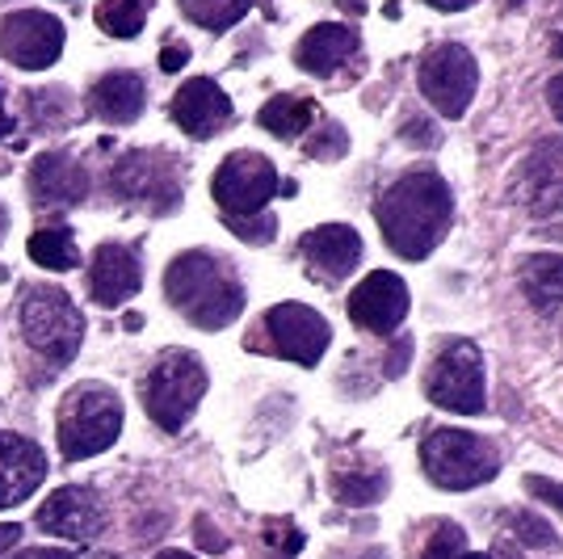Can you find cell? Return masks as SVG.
<instances>
[{"instance_id": "1", "label": "cell", "mask_w": 563, "mask_h": 559, "mask_svg": "<svg viewBox=\"0 0 563 559\" xmlns=\"http://www.w3.org/2000/svg\"><path fill=\"white\" fill-rule=\"evenodd\" d=\"M375 219L383 240L404 261H424L442 244V235L450 232L454 198H450V186L438 173L417 168V173H404L399 182H391L378 194Z\"/></svg>"}, {"instance_id": "2", "label": "cell", "mask_w": 563, "mask_h": 559, "mask_svg": "<svg viewBox=\"0 0 563 559\" xmlns=\"http://www.w3.org/2000/svg\"><path fill=\"white\" fill-rule=\"evenodd\" d=\"M165 295L194 328L219 332L244 311V286L235 270L214 253H181L165 270Z\"/></svg>"}, {"instance_id": "3", "label": "cell", "mask_w": 563, "mask_h": 559, "mask_svg": "<svg viewBox=\"0 0 563 559\" xmlns=\"http://www.w3.org/2000/svg\"><path fill=\"white\" fill-rule=\"evenodd\" d=\"M122 434V399L101 383H76L59 404V450L68 463L110 450Z\"/></svg>"}, {"instance_id": "4", "label": "cell", "mask_w": 563, "mask_h": 559, "mask_svg": "<svg viewBox=\"0 0 563 559\" xmlns=\"http://www.w3.org/2000/svg\"><path fill=\"white\" fill-rule=\"evenodd\" d=\"M202 396H207V366L189 350L161 353V362L147 371V383H143V408L168 434H177L194 417Z\"/></svg>"}, {"instance_id": "5", "label": "cell", "mask_w": 563, "mask_h": 559, "mask_svg": "<svg viewBox=\"0 0 563 559\" xmlns=\"http://www.w3.org/2000/svg\"><path fill=\"white\" fill-rule=\"evenodd\" d=\"M421 463L424 475L450 492H467L488 484L496 471H500V454L493 442H484L479 434L467 429H438L429 434L421 446Z\"/></svg>"}, {"instance_id": "6", "label": "cell", "mask_w": 563, "mask_h": 559, "mask_svg": "<svg viewBox=\"0 0 563 559\" xmlns=\"http://www.w3.org/2000/svg\"><path fill=\"white\" fill-rule=\"evenodd\" d=\"M22 332L47 362H71L85 341V316L59 286H30L22 299Z\"/></svg>"}, {"instance_id": "7", "label": "cell", "mask_w": 563, "mask_h": 559, "mask_svg": "<svg viewBox=\"0 0 563 559\" xmlns=\"http://www.w3.org/2000/svg\"><path fill=\"white\" fill-rule=\"evenodd\" d=\"M110 186L147 215H168L181 207V161L168 152H126L110 173Z\"/></svg>"}, {"instance_id": "8", "label": "cell", "mask_w": 563, "mask_h": 559, "mask_svg": "<svg viewBox=\"0 0 563 559\" xmlns=\"http://www.w3.org/2000/svg\"><path fill=\"white\" fill-rule=\"evenodd\" d=\"M424 396L438 408H450L459 417H479L484 413V358L475 350V341H450L438 353L433 371L424 379Z\"/></svg>"}, {"instance_id": "9", "label": "cell", "mask_w": 563, "mask_h": 559, "mask_svg": "<svg viewBox=\"0 0 563 559\" xmlns=\"http://www.w3.org/2000/svg\"><path fill=\"white\" fill-rule=\"evenodd\" d=\"M211 194L228 219H253L278 194V168L261 152H232L228 161L219 164Z\"/></svg>"}, {"instance_id": "10", "label": "cell", "mask_w": 563, "mask_h": 559, "mask_svg": "<svg viewBox=\"0 0 563 559\" xmlns=\"http://www.w3.org/2000/svg\"><path fill=\"white\" fill-rule=\"evenodd\" d=\"M479 89V64L463 43H442L421 59V94L442 118H463Z\"/></svg>"}, {"instance_id": "11", "label": "cell", "mask_w": 563, "mask_h": 559, "mask_svg": "<svg viewBox=\"0 0 563 559\" xmlns=\"http://www.w3.org/2000/svg\"><path fill=\"white\" fill-rule=\"evenodd\" d=\"M0 51L9 64L25 72H43L64 51V22L43 9H18L0 22Z\"/></svg>"}, {"instance_id": "12", "label": "cell", "mask_w": 563, "mask_h": 559, "mask_svg": "<svg viewBox=\"0 0 563 559\" xmlns=\"http://www.w3.org/2000/svg\"><path fill=\"white\" fill-rule=\"evenodd\" d=\"M265 332L274 341V350L286 362H299V366H316L332 341L329 320L307 304H278L265 311Z\"/></svg>"}, {"instance_id": "13", "label": "cell", "mask_w": 563, "mask_h": 559, "mask_svg": "<svg viewBox=\"0 0 563 559\" xmlns=\"http://www.w3.org/2000/svg\"><path fill=\"white\" fill-rule=\"evenodd\" d=\"M408 316V282L391 270H375L350 291V320L366 332H396Z\"/></svg>"}, {"instance_id": "14", "label": "cell", "mask_w": 563, "mask_h": 559, "mask_svg": "<svg viewBox=\"0 0 563 559\" xmlns=\"http://www.w3.org/2000/svg\"><path fill=\"white\" fill-rule=\"evenodd\" d=\"M34 522L47 535H59L68 542H89L106 530V509L97 505V496L89 489H59L43 501Z\"/></svg>"}, {"instance_id": "15", "label": "cell", "mask_w": 563, "mask_h": 559, "mask_svg": "<svg viewBox=\"0 0 563 559\" xmlns=\"http://www.w3.org/2000/svg\"><path fill=\"white\" fill-rule=\"evenodd\" d=\"M173 122L186 131L189 140H211L232 122V97L207 76H194L173 97Z\"/></svg>"}, {"instance_id": "16", "label": "cell", "mask_w": 563, "mask_h": 559, "mask_svg": "<svg viewBox=\"0 0 563 559\" xmlns=\"http://www.w3.org/2000/svg\"><path fill=\"white\" fill-rule=\"evenodd\" d=\"M143 265L135 249L126 244H101L89 265V291H93L97 307H122L131 295H140Z\"/></svg>"}, {"instance_id": "17", "label": "cell", "mask_w": 563, "mask_h": 559, "mask_svg": "<svg viewBox=\"0 0 563 559\" xmlns=\"http://www.w3.org/2000/svg\"><path fill=\"white\" fill-rule=\"evenodd\" d=\"M43 480H47V459L38 442L22 434H0V509L22 505Z\"/></svg>"}, {"instance_id": "18", "label": "cell", "mask_w": 563, "mask_h": 559, "mask_svg": "<svg viewBox=\"0 0 563 559\" xmlns=\"http://www.w3.org/2000/svg\"><path fill=\"white\" fill-rule=\"evenodd\" d=\"M299 253L307 256L311 274L341 282L350 278L357 270V261H362V235L345 228V223H324V228H316V232H307L299 240Z\"/></svg>"}, {"instance_id": "19", "label": "cell", "mask_w": 563, "mask_h": 559, "mask_svg": "<svg viewBox=\"0 0 563 559\" xmlns=\"http://www.w3.org/2000/svg\"><path fill=\"white\" fill-rule=\"evenodd\" d=\"M521 202L534 210V215H555L563 207V143L560 140H542L521 168Z\"/></svg>"}, {"instance_id": "20", "label": "cell", "mask_w": 563, "mask_h": 559, "mask_svg": "<svg viewBox=\"0 0 563 559\" xmlns=\"http://www.w3.org/2000/svg\"><path fill=\"white\" fill-rule=\"evenodd\" d=\"M30 189H34L38 207H76L89 194V173H85V164L64 152H47L30 168Z\"/></svg>"}, {"instance_id": "21", "label": "cell", "mask_w": 563, "mask_h": 559, "mask_svg": "<svg viewBox=\"0 0 563 559\" xmlns=\"http://www.w3.org/2000/svg\"><path fill=\"white\" fill-rule=\"evenodd\" d=\"M353 51H357V30L353 25H311L303 39H299V47H295V64L311 76H332V72L341 68L345 59H350Z\"/></svg>"}, {"instance_id": "22", "label": "cell", "mask_w": 563, "mask_h": 559, "mask_svg": "<svg viewBox=\"0 0 563 559\" xmlns=\"http://www.w3.org/2000/svg\"><path fill=\"white\" fill-rule=\"evenodd\" d=\"M143 80L135 72H110V76H101L93 85V94H89V110H93L101 122H135L143 114Z\"/></svg>"}, {"instance_id": "23", "label": "cell", "mask_w": 563, "mask_h": 559, "mask_svg": "<svg viewBox=\"0 0 563 559\" xmlns=\"http://www.w3.org/2000/svg\"><path fill=\"white\" fill-rule=\"evenodd\" d=\"M521 291L534 311H555L563 304V256L530 253L521 261Z\"/></svg>"}, {"instance_id": "24", "label": "cell", "mask_w": 563, "mask_h": 559, "mask_svg": "<svg viewBox=\"0 0 563 559\" xmlns=\"http://www.w3.org/2000/svg\"><path fill=\"white\" fill-rule=\"evenodd\" d=\"M257 122L269 131V135H278V140H299L307 127L316 122V106H311L307 97L278 94V97H269V101L261 106Z\"/></svg>"}, {"instance_id": "25", "label": "cell", "mask_w": 563, "mask_h": 559, "mask_svg": "<svg viewBox=\"0 0 563 559\" xmlns=\"http://www.w3.org/2000/svg\"><path fill=\"white\" fill-rule=\"evenodd\" d=\"M30 256L43 265V270H76L80 265V249L71 240L68 228H43V232L30 235Z\"/></svg>"}, {"instance_id": "26", "label": "cell", "mask_w": 563, "mask_h": 559, "mask_svg": "<svg viewBox=\"0 0 563 559\" xmlns=\"http://www.w3.org/2000/svg\"><path fill=\"white\" fill-rule=\"evenodd\" d=\"M152 0H97V25L110 39H135L147 22Z\"/></svg>"}, {"instance_id": "27", "label": "cell", "mask_w": 563, "mask_h": 559, "mask_svg": "<svg viewBox=\"0 0 563 559\" xmlns=\"http://www.w3.org/2000/svg\"><path fill=\"white\" fill-rule=\"evenodd\" d=\"M249 9H253V0H181V13L189 22L202 25V30H214V34L232 30Z\"/></svg>"}, {"instance_id": "28", "label": "cell", "mask_w": 563, "mask_h": 559, "mask_svg": "<svg viewBox=\"0 0 563 559\" xmlns=\"http://www.w3.org/2000/svg\"><path fill=\"white\" fill-rule=\"evenodd\" d=\"M332 492L341 505H375L387 492V475L383 471H336L332 475Z\"/></svg>"}, {"instance_id": "29", "label": "cell", "mask_w": 563, "mask_h": 559, "mask_svg": "<svg viewBox=\"0 0 563 559\" xmlns=\"http://www.w3.org/2000/svg\"><path fill=\"white\" fill-rule=\"evenodd\" d=\"M25 106H30V118H34L38 131H59L64 122H71L68 89H38V94H30Z\"/></svg>"}, {"instance_id": "30", "label": "cell", "mask_w": 563, "mask_h": 559, "mask_svg": "<svg viewBox=\"0 0 563 559\" xmlns=\"http://www.w3.org/2000/svg\"><path fill=\"white\" fill-rule=\"evenodd\" d=\"M505 522H509V530H514L517 542H526V547H534V551H563V538L551 530V522H542L539 513L517 509V513H509Z\"/></svg>"}, {"instance_id": "31", "label": "cell", "mask_w": 563, "mask_h": 559, "mask_svg": "<svg viewBox=\"0 0 563 559\" xmlns=\"http://www.w3.org/2000/svg\"><path fill=\"white\" fill-rule=\"evenodd\" d=\"M421 559H493V556H471L463 526L446 522V526H438V530H433V538L424 542Z\"/></svg>"}, {"instance_id": "32", "label": "cell", "mask_w": 563, "mask_h": 559, "mask_svg": "<svg viewBox=\"0 0 563 559\" xmlns=\"http://www.w3.org/2000/svg\"><path fill=\"white\" fill-rule=\"evenodd\" d=\"M265 542L274 547V559H295L303 551V535L290 522H265Z\"/></svg>"}, {"instance_id": "33", "label": "cell", "mask_w": 563, "mask_h": 559, "mask_svg": "<svg viewBox=\"0 0 563 559\" xmlns=\"http://www.w3.org/2000/svg\"><path fill=\"white\" fill-rule=\"evenodd\" d=\"M345 147H350V135H345L336 122H324V127H320V140L307 143V152H311L316 161H336Z\"/></svg>"}, {"instance_id": "34", "label": "cell", "mask_w": 563, "mask_h": 559, "mask_svg": "<svg viewBox=\"0 0 563 559\" xmlns=\"http://www.w3.org/2000/svg\"><path fill=\"white\" fill-rule=\"evenodd\" d=\"M228 228H232V232L240 235V240H249V244H269V240H274V228H278V223L261 215V219H228Z\"/></svg>"}, {"instance_id": "35", "label": "cell", "mask_w": 563, "mask_h": 559, "mask_svg": "<svg viewBox=\"0 0 563 559\" xmlns=\"http://www.w3.org/2000/svg\"><path fill=\"white\" fill-rule=\"evenodd\" d=\"M526 492H534L542 505L563 513V484L560 480H547V475H526Z\"/></svg>"}, {"instance_id": "36", "label": "cell", "mask_w": 563, "mask_h": 559, "mask_svg": "<svg viewBox=\"0 0 563 559\" xmlns=\"http://www.w3.org/2000/svg\"><path fill=\"white\" fill-rule=\"evenodd\" d=\"M194 535H198V547H202V551H214V556H219V551H228V538L219 535L207 517H198V522H194Z\"/></svg>"}, {"instance_id": "37", "label": "cell", "mask_w": 563, "mask_h": 559, "mask_svg": "<svg viewBox=\"0 0 563 559\" xmlns=\"http://www.w3.org/2000/svg\"><path fill=\"white\" fill-rule=\"evenodd\" d=\"M429 127V118H408V131H404V140H412V143H424V147H433V143L442 140L438 131H424Z\"/></svg>"}, {"instance_id": "38", "label": "cell", "mask_w": 563, "mask_h": 559, "mask_svg": "<svg viewBox=\"0 0 563 559\" xmlns=\"http://www.w3.org/2000/svg\"><path fill=\"white\" fill-rule=\"evenodd\" d=\"M186 59H189L186 43H173V47L161 51V68H165V72H181V68H186Z\"/></svg>"}, {"instance_id": "39", "label": "cell", "mask_w": 563, "mask_h": 559, "mask_svg": "<svg viewBox=\"0 0 563 559\" xmlns=\"http://www.w3.org/2000/svg\"><path fill=\"white\" fill-rule=\"evenodd\" d=\"M547 101H551V114L563 122V72L551 80V85H547Z\"/></svg>"}, {"instance_id": "40", "label": "cell", "mask_w": 563, "mask_h": 559, "mask_svg": "<svg viewBox=\"0 0 563 559\" xmlns=\"http://www.w3.org/2000/svg\"><path fill=\"white\" fill-rule=\"evenodd\" d=\"M18 538H22V526H13V522H0V556H4V551H9Z\"/></svg>"}, {"instance_id": "41", "label": "cell", "mask_w": 563, "mask_h": 559, "mask_svg": "<svg viewBox=\"0 0 563 559\" xmlns=\"http://www.w3.org/2000/svg\"><path fill=\"white\" fill-rule=\"evenodd\" d=\"M408 350H412V346H408V341H399L396 353L387 358V362H391V366H387V374H404V358H408Z\"/></svg>"}, {"instance_id": "42", "label": "cell", "mask_w": 563, "mask_h": 559, "mask_svg": "<svg viewBox=\"0 0 563 559\" xmlns=\"http://www.w3.org/2000/svg\"><path fill=\"white\" fill-rule=\"evenodd\" d=\"M424 4H433V9H442V13H459V9H467L475 0H424Z\"/></svg>"}, {"instance_id": "43", "label": "cell", "mask_w": 563, "mask_h": 559, "mask_svg": "<svg viewBox=\"0 0 563 559\" xmlns=\"http://www.w3.org/2000/svg\"><path fill=\"white\" fill-rule=\"evenodd\" d=\"M9 131H13V118L4 114V80H0V140H9Z\"/></svg>"}, {"instance_id": "44", "label": "cell", "mask_w": 563, "mask_h": 559, "mask_svg": "<svg viewBox=\"0 0 563 559\" xmlns=\"http://www.w3.org/2000/svg\"><path fill=\"white\" fill-rule=\"evenodd\" d=\"M25 559H71L68 551H59V547H43V551H30Z\"/></svg>"}, {"instance_id": "45", "label": "cell", "mask_w": 563, "mask_h": 559, "mask_svg": "<svg viewBox=\"0 0 563 559\" xmlns=\"http://www.w3.org/2000/svg\"><path fill=\"white\" fill-rule=\"evenodd\" d=\"M336 4H341V9H350L353 18H362V13H366V0H336Z\"/></svg>"}, {"instance_id": "46", "label": "cell", "mask_w": 563, "mask_h": 559, "mask_svg": "<svg viewBox=\"0 0 563 559\" xmlns=\"http://www.w3.org/2000/svg\"><path fill=\"white\" fill-rule=\"evenodd\" d=\"M357 559H387V551H383V547H371L366 556H357Z\"/></svg>"}, {"instance_id": "47", "label": "cell", "mask_w": 563, "mask_h": 559, "mask_svg": "<svg viewBox=\"0 0 563 559\" xmlns=\"http://www.w3.org/2000/svg\"><path fill=\"white\" fill-rule=\"evenodd\" d=\"M521 4H526V0H500V9H505V13H514V9H521Z\"/></svg>"}, {"instance_id": "48", "label": "cell", "mask_w": 563, "mask_h": 559, "mask_svg": "<svg viewBox=\"0 0 563 559\" xmlns=\"http://www.w3.org/2000/svg\"><path fill=\"white\" fill-rule=\"evenodd\" d=\"M156 559H194V556H186V551H161Z\"/></svg>"}, {"instance_id": "49", "label": "cell", "mask_w": 563, "mask_h": 559, "mask_svg": "<svg viewBox=\"0 0 563 559\" xmlns=\"http://www.w3.org/2000/svg\"><path fill=\"white\" fill-rule=\"evenodd\" d=\"M493 559H517V556H514V551H509V547H505V551H496Z\"/></svg>"}, {"instance_id": "50", "label": "cell", "mask_w": 563, "mask_h": 559, "mask_svg": "<svg viewBox=\"0 0 563 559\" xmlns=\"http://www.w3.org/2000/svg\"><path fill=\"white\" fill-rule=\"evenodd\" d=\"M89 559H122V556H110V551H97V556H89Z\"/></svg>"}, {"instance_id": "51", "label": "cell", "mask_w": 563, "mask_h": 559, "mask_svg": "<svg viewBox=\"0 0 563 559\" xmlns=\"http://www.w3.org/2000/svg\"><path fill=\"white\" fill-rule=\"evenodd\" d=\"M0 235H4V210H0Z\"/></svg>"}, {"instance_id": "52", "label": "cell", "mask_w": 563, "mask_h": 559, "mask_svg": "<svg viewBox=\"0 0 563 559\" xmlns=\"http://www.w3.org/2000/svg\"><path fill=\"white\" fill-rule=\"evenodd\" d=\"M555 4H560V9H563V0H555Z\"/></svg>"}]
</instances>
